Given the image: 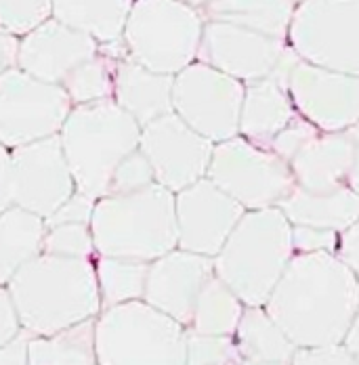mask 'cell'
<instances>
[{"label": "cell", "mask_w": 359, "mask_h": 365, "mask_svg": "<svg viewBox=\"0 0 359 365\" xmlns=\"http://www.w3.org/2000/svg\"><path fill=\"white\" fill-rule=\"evenodd\" d=\"M343 344L353 353V357L359 361V311L358 315H355V319H353V324H351V328L347 331V338H345Z\"/></svg>", "instance_id": "cell-45"}, {"label": "cell", "mask_w": 359, "mask_h": 365, "mask_svg": "<svg viewBox=\"0 0 359 365\" xmlns=\"http://www.w3.org/2000/svg\"><path fill=\"white\" fill-rule=\"evenodd\" d=\"M173 84L175 76L151 72L131 57H124L116 63L113 101L143 128L145 124L173 113Z\"/></svg>", "instance_id": "cell-20"}, {"label": "cell", "mask_w": 359, "mask_h": 365, "mask_svg": "<svg viewBox=\"0 0 359 365\" xmlns=\"http://www.w3.org/2000/svg\"><path fill=\"white\" fill-rule=\"evenodd\" d=\"M19 42H21V38L11 34L9 30H4V28L0 26V73L17 68Z\"/></svg>", "instance_id": "cell-43"}, {"label": "cell", "mask_w": 359, "mask_h": 365, "mask_svg": "<svg viewBox=\"0 0 359 365\" xmlns=\"http://www.w3.org/2000/svg\"><path fill=\"white\" fill-rule=\"evenodd\" d=\"M97 365H185L187 328L145 300L103 309L95 319Z\"/></svg>", "instance_id": "cell-6"}, {"label": "cell", "mask_w": 359, "mask_h": 365, "mask_svg": "<svg viewBox=\"0 0 359 365\" xmlns=\"http://www.w3.org/2000/svg\"><path fill=\"white\" fill-rule=\"evenodd\" d=\"M278 208L286 215L290 225L343 233L359 220V193L349 185L332 191H307L294 185Z\"/></svg>", "instance_id": "cell-22"}, {"label": "cell", "mask_w": 359, "mask_h": 365, "mask_svg": "<svg viewBox=\"0 0 359 365\" xmlns=\"http://www.w3.org/2000/svg\"><path fill=\"white\" fill-rule=\"evenodd\" d=\"M213 275L215 258L175 248L149 262L143 300L189 328L196 300Z\"/></svg>", "instance_id": "cell-17"}, {"label": "cell", "mask_w": 359, "mask_h": 365, "mask_svg": "<svg viewBox=\"0 0 359 365\" xmlns=\"http://www.w3.org/2000/svg\"><path fill=\"white\" fill-rule=\"evenodd\" d=\"M244 93L246 84L240 80L193 61L175 76L173 111L216 145L240 135Z\"/></svg>", "instance_id": "cell-11"}, {"label": "cell", "mask_w": 359, "mask_h": 365, "mask_svg": "<svg viewBox=\"0 0 359 365\" xmlns=\"http://www.w3.org/2000/svg\"><path fill=\"white\" fill-rule=\"evenodd\" d=\"M288 93L296 113L322 133L349 130L359 122V76L298 61Z\"/></svg>", "instance_id": "cell-14"}, {"label": "cell", "mask_w": 359, "mask_h": 365, "mask_svg": "<svg viewBox=\"0 0 359 365\" xmlns=\"http://www.w3.org/2000/svg\"><path fill=\"white\" fill-rule=\"evenodd\" d=\"M13 204L49 220L76 193L59 135L11 149Z\"/></svg>", "instance_id": "cell-13"}, {"label": "cell", "mask_w": 359, "mask_h": 365, "mask_svg": "<svg viewBox=\"0 0 359 365\" xmlns=\"http://www.w3.org/2000/svg\"><path fill=\"white\" fill-rule=\"evenodd\" d=\"M294 2H296V4H298V2H303V0H294Z\"/></svg>", "instance_id": "cell-47"}, {"label": "cell", "mask_w": 359, "mask_h": 365, "mask_svg": "<svg viewBox=\"0 0 359 365\" xmlns=\"http://www.w3.org/2000/svg\"><path fill=\"white\" fill-rule=\"evenodd\" d=\"M28 340H30V336L24 331L9 344L0 346V365H30Z\"/></svg>", "instance_id": "cell-42"}, {"label": "cell", "mask_w": 359, "mask_h": 365, "mask_svg": "<svg viewBox=\"0 0 359 365\" xmlns=\"http://www.w3.org/2000/svg\"><path fill=\"white\" fill-rule=\"evenodd\" d=\"M53 17V0H0V26L15 36H26Z\"/></svg>", "instance_id": "cell-33"}, {"label": "cell", "mask_w": 359, "mask_h": 365, "mask_svg": "<svg viewBox=\"0 0 359 365\" xmlns=\"http://www.w3.org/2000/svg\"><path fill=\"white\" fill-rule=\"evenodd\" d=\"M135 0H53V17L99 44L122 40Z\"/></svg>", "instance_id": "cell-26"}, {"label": "cell", "mask_w": 359, "mask_h": 365, "mask_svg": "<svg viewBox=\"0 0 359 365\" xmlns=\"http://www.w3.org/2000/svg\"><path fill=\"white\" fill-rule=\"evenodd\" d=\"M183 2H187L189 6H193V9H204V6H208L211 2H215V0H183Z\"/></svg>", "instance_id": "cell-46"}, {"label": "cell", "mask_w": 359, "mask_h": 365, "mask_svg": "<svg viewBox=\"0 0 359 365\" xmlns=\"http://www.w3.org/2000/svg\"><path fill=\"white\" fill-rule=\"evenodd\" d=\"M95 204H97V200L89 197L82 191H76L72 197L46 220V227L49 225H64V222H86V225H91Z\"/></svg>", "instance_id": "cell-38"}, {"label": "cell", "mask_w": 359, "mask_h": 365, "mask_svg": "<svg viewBox=\"0 0 359 365\" xmlns=\"http://www.w3.org/2000/svg\"><path fill=\"white\" fill-rule=\"evenodd\" d=\"M28 336H51L103 311L93 260L40 252L6 284Z\"/></svg>", "instance_id": "cell-2"}, {"label": "cell", "mask_w": 359, "mask_h": 365, "mask_svg": "<svg viewBox=\"0 0 359 365\" xmlns=\"http://www.w3.org/2000/svg\"><path fill=\"white\" fill-rule=\"evenodd\" d=\"M244 309L246 304L238 298V294L213 275L196 300L191 324L187 329L208 336H233Z\"/></svg>", "instance_id": "cell-28"}, {"label": "cell", "mask_w": 359, "mask_h": 365, "mask_svg": "<svg viewBox=\"0 0 359 365\" xmlns=\"http://www.w3.org/2000/svg\"><path fill=\"white\" fill-rule=\"evenodd\" d=\"M206 177L244 210L280 206L296 185L288 162L240 135L216 143Z\"/></svg>", "instance_id": "cell-9"}, {"label": "cell", "mask_w": 359, "mask_h": 365, "mask_svg": "<svg viewBox=\"0 0 359 365\" xmlns=\"http://www.w3.org/2000/svg\"><path fill=\"white\" fill-rule=\"evenodd\" d=\"M153 182H156V177H153V170L149 166V160L145 158L141 149H137L118 164V168L111 177V182H109L108 195L133 193V191H139V189L149 187Z\"/></svg>", "instance_id": "cell-34"}, {"label": "cell", "mask_w": 359, "mask_h": 365, "mask_svg": "<svg viewBox=\"0 0 359 365\" xmlns=\"http://www.w3.org/2000/svg\"><path fill=\"white\" fill-rule=\"evenodd\" d=\"M322 130L320 128H315L311 122H307L303 115H296L290 124H288L286 128L271 141V145L269 149L278 155V158H282L284 162H292V158L303 149V147L307 145L313 137H318Z\"/></svg>", "instance_id": "cell-35"}, {"label": "cell", "mask_w": 359, "mask_h": 365, "mask_svg": "<svg viewBox=\"0 0 359 365\" xmlns=\"http://www.w3.org/2000/svg\"><path fill=\"white\" fill-rule=\"evenodd\" d=\"M336 256L347 264V269L355 275L359 284V220L338 235Z\"/></svg>", "instance_id": "cell-40"}, {"label": "cell", "mask_w": 359, "mask_h": 365, "mask_svg": "<svg viewBox=\"0 0 359 365\" xmlns=\"http://www.w3.org/2000/svg\"><path fill=\"white\" fill-rule=\"evenodd\" d=\"M91 231L97 256L153 262L177 248L175 193L153 182L133 193L97 200Z\"/></svg>", "instance_id": "cell-3"}, {"label": "cell", "mask_w": 359, "mask_h": 365, "mask_svg": "<svg viewBox=\"0 0 359 365\" xmlns=\"http://www.w3.org/2000/svg\"><path fill=\"white\" fill-rule=\"evenodd\" d=\"M139 149L149 160L156 182L179 193L206 179L215 143L187 126L173 111L145 124Z\"/></svg>", "instance_id": "cell-12"}, {"label": "cell", "mask_w": 359, "mask_h": 365, "mask_svg": "<svg viewBox=\"0 0 359 365\" xmlns=\"http://www.w3.org/2000/svg\"><path fill=\"white\" fill-rule=\"evenodd\" d=\"M116 59L103 55H95L93 59L78 66L64 82L68 97L72 99V106H89L99 103L106 99H113V73H116Z\"/></svg>", "instance_id": "cell-30"}, {"label": "cell", "mask_w": 359, "mask_h": 365, "mask_svg": "<svg viewBox=\"0 0 359 365\" xmlns=\"http://www.w3.org/2000/svg\"><path fill=\"white\" fill-rule=\"evenodd\" d=\"M44 233L46 220L15 204L0 212V286L42 252Z\"/></svg>", "instance_id": "cell-24"}, {"label": "cell", "mask_w": 359, "mask_h": 365, "mask_svg": "<svg viewBox=\"0 0 359 365\" xmlns=\"http://www.w3.org/2000/svg\"><path fill=\"white\" fill-rule=\"evenodd\" d=\"M19 334H24V328L13 296L6 286H0V346L9 344Z\"/></svg>", "instance_id": "cell-39"}, {"label": "cell", "mask_w": 359, "mask_h": 365, "mask_svg": "<svg viewBox=\"0 0 359 365\" xmlns=\"http://www.w3.org/2000/svg\"><path fill=\"white\" fill-rule=\"evenodd\" d=\"M353 166L351 130L320 133L290 162L294 182L307 191H332L349 185Z\"/></svg>", "instance_id": "cell-19"}, {"label": "cell", "mask_w": 359, "mask_h": 365, "mask_svg": "<svg viewBox=\"0 0 359 365\" xmlns=\"http://www.w3.org/2000/svg\"><path fill=\"white\" fill-rule=\"evenodd\" d=\"M265 311L300 346L343 344L359 311V284L332 252H296Z\"/></svg>", "instance_id": "cell-1"}, {"label": "cell", "mask_w": 359, "mask_h": 365, "mask_svg": "<svg viewBox=\"0 0 359 365\" xmlns=\"http://www.w3.org/2000/svg\"><path fill=\"white\" fill-rule=\"evenodd\" d=\"M292 365H359V361L345 344H328L300 346L292 359Z\"/></svg>", "instance_id": "cell-37"}, {"label": "cell", "mask_w": 359, "mask_h": 365, "mask_svg": "<svg viewBox=\"0 0 359 365\" xmlns=\"http://www.w3.org/2000/svg\"><path fill=\"white\" fill-rule=\"evenodd\" d=\"M240 365H292L298 346L265 307H246L233 334Z\"/></svg>", "instance_id": "cell-23"}, {"label": "cell", "mask_w": 359, "mask_h": 365, "mask_svg": "<svg viewBox=\"0 0 359 365\" xmlns=\"http://www.w3.org/2000/svg\"><path fill=\"white\" fill-rule=\"evenodd\" d=\"M13 206V155L0 143V212Z\"/></svg>", "instance_id": "cell-41"}, {"label": "cell", "mask_w": 359, "mask_h": 365, "mask_svg": "<svg viewBox=\"0 0 359 365\" xmlns=\"http://www.w3.org/2000/svg\"><path fill=\"white\" fill-rule=\"evenodd\" d=\"M177 248L215 258L246 210L208 177L175 193Z\"/></svg>", "instance_id": "cell-15"}, {"label": "cell", "mask_w": 359, "mask_h": 365, "mask_svg": "<svg viewBox=\"0 0 359 365\" xmlns=\"http://www.w3.org/2000/svg\"><path fill=\"white\" fill-rule=\"evenodd\" d=\"M99 55V42L49 17L32 32L21 36L17 68L44 82L61 84L84 61Z\"/></svg>", "instance_id": "cell-18"}, {"label": "cell", "mask_w": 359, "mask_h": 365, "mask_svg": "<svg viewBox=\"0 0 359 365\" xmlns=\"http://www.w3.org/2000/svg\"><path fill=\"white\" fill-rule=\"evenodd\" d=\"M59 139L76 191L101 200L109 193L118 164L139 149L141 126L113 99H106L72 108Z\"/></svg>", "instance_id": "cell-5"}, {"label": "cell", "mask_w": 359, "mask_h": 365, "mask_svg": "<svg viewBox=\"0 0 359 365\" xmlns=\"http://www.w3.org/2000/svg\"><path fill=\"white\" fill-rule=\"evenodd\" d=\"M294 11V0H215L200 13L211 21H225L286 40Z\"/></svg>", "instance_id": "cell-25"}, {"label": "cell", "mask_w": 359, "mask_h": 365, "mask_svg": "<svg viewBox=\"0 0 359 365\" xmlns=\"http://www.w3.org/2000/svg\"><path fill=\"white\" fill-rule=\"evenodd\" d=\"M28 357L30 365H97L95 319L51 336H30Z\"/></svg>", "instance_id": "cell-27"}, {"label": "cell", "mask_w": 359, "mask_h": 365, "mask_svg": "<svg viewBox=\"0 0 359 365\" xmlns=\"http://www.w3.org/2000/svg\"><path fill=\"white\" fill-rule=\"evenodd\" d=\"M286 51V40L233 24L204 19L198 61L213 66L242 84H251L275 72Z\"/></svg>", "instance_id": "cell-16"}, {"label": "cell", "mask_w": 359, "mask_h": 365, "mask_svg": "<svg viewBox=\"0 0 359 365\" xmlns=\"http://www.w3.org/2000/svg\"><path fill=\"white\" fill-rule=\"evenodd\" d=\"M185 365H240L233 336H208L187 329Z\"/></svg>", "instance_id": "cell-32"}, {"label": "cell", "mask_w": 359, "mask_h": 365, "mask_svg": "<svg viewBox=\"0 0 359 365\" xmlns=\"http://www.w3.org/2000/svg\"><path fill=\"white\" fill-rule=\"evenodd\" d=\"M298 113L290 99L286 84L275 78H263L246 84L242 115H240V137L254 145L267 147L286 128Z\"/></svg>", "instance_id": "cell-21"}, {"label": "cell", "mask_w": 359, "mask_h": 365, "mask_svg": "<svg viewBox=\"0 0 359 365\" xmlns=\"http://www.w3.org/2000/svg\"><path fill=\"white\" fill-rule=\"evenodd\" d=\"M292 256V225L286 215L278 206L246 210L215 256V275L246 307H265Z\"/></svg>", "instance_id": "cell-4"}, {"label": "cell", "mask_w": 359, "mask_h": 365, "mask_svg": "<svg viewBox=\"0 0 359 365\" xmlns=\"http://www.w3.org/2000/svg\"><path fill=\"white\" fill-rule=\"evenodd\" d=\"M202 32L200 9L183 0H135L122 40L133 61L151 72L177 76L198 61Z\"/></svg>", "instance_id": "cell-7"}, {"label": "cell", "mask_w": 359, "mask_h": 365, "mask_svg": "<svg viewBox=\"0 0 359 365\" xmlns=\"http://www.w3.org/2000/svg\"><path fill=\"white\" fill-rule=\"evenodd\" d=\"M95 269L103 309L133 300H143L149 262L116 256H97Z\"/></svg>", "instance_id": "cell-29"}, {"label": "cell", "mask_w": 359, "mask_h": 365, "mask_svg": "<svg viewBox=\"0 0 359 365\" xmlns=\"http://www.w3.org/2000/svg\"><path fill=\"white\" fill-rule=\"evenodd\" d=\"M338 235L340 233L328 231V229L292 225V246H294V255L296 252H332V255H336Z\"/></svg>", "instance_id": "cell-36"}, {"label": "cell", "mask_w": 359, "mask_h": 365, "mask_svg": "<svg viewBox=\"0 0 359 365\" xmlns=\"http://www.w3.org/2000/svg\"><path fill=\"white\" fill-rule=\"evenodd\" d=\"M351 130V137H353V166H351V173H349V187L359 193V122L349 128Z\"/></svg>", "instance_id": "cell-44"}, {"label": "cell", "mask_w": 359, "mask_h": 365, "mask_svg": "<svg viewBox=\"0 0 359 365\" xmlns=\"http://www.w3.org/2000/svg\"><path fill=\"white\" fill-rule=\"evenodd\" d=\"M72 108L61 84L44 82L19 68L0 73V143L17 149L55 137Z\"/></svg>", "instance_id": "cell-10"}, {"label": "cell", "mask_w": 359, "mask_h": 365, "mask_svg": "<svg viewBox=\"0 0 359 365\" xmlns=\"http://www.w3.org/2000/svg\"><path fill=\"white\" fill-rule=\"evenodd\" d=\"M42 252L64 258H84L93 260L97 256L91 225L86 222H64L49 225L42 242Z\"/></svg>", "instance_id": "cell-31"}, {"label": "cell", "mask_w": 359, "mask_h": 365, "mask_svg": "<svg viewBox=\"0 0 359 365\" xmlns=\"http://www.w3.org/2000/svg\"><path fill=\"white\" fill-rule=\"evenodd\" d=\"M300 61L359 76V0H303L288 30Z\"/></svg>", "instance_id": "cell-8"}]
</instances>
